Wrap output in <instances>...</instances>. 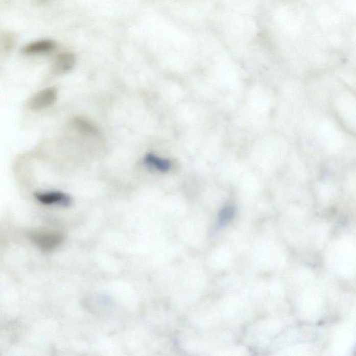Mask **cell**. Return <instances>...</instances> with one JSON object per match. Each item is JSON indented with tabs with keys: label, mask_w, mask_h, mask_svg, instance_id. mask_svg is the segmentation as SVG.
<instances>
[{
	"label": "cell",
	"mask_w": 356,
	"mask_h": 356,
	"mask_svg": "<svg viewBox=\"0 0 356 356\" xmlns=\"http://www.w3.org/2000/svg\"><path fill=\"white\" fill-rule=\"evenodd\" d=\"M31 241L36 247L45 253L53 251L62 244L63 236L57 232L47 231H32L30 233Z\"/></svg>",
	"instance_id": "obj_1"
},
{
	"label": "cell",
	"mask_w": 356,
	"mask_h": 356,
	"mask_svg": "<svg viewBox=\"0 0 356 356\" xmlns=\"http://www.w3.org/2000/svg\"><path fill=\"white\" fill-rule=\"evenodd\" d=\"M57 98V90L50 87L40 90L29 100V108L33 111H40L47 108L55 103Z\"/></svg>",
	"instance_id": "obj_2"
},
{
	"label": "cell",
	"mask_w": 356,
	"mask_h": 356,
	"mask_svg": "<svg viewBox=\"0 0 356 356\" xmlns=\"http://www.w3.org/2000/svg\"><path fill=\"white\" fill-rule=\"evenodd\" d=\"M36 199L45 205H57L68 207L72 204V198L64 192L49 191L35 194Z\"/></svg>",
	"instance_id": "obj_3"
},
{
	"label": "cell",
	"mask_w": 356,
	"mask_h": 356,
	"mask_svg": "<svg viewBox=\"0 0 356 356\" xmlns=\"http://www.w3.org/2000/svg\"><path fill=\"white\" fill-rule=\"evenodd\" d=\"M77 58L71 52H63L56 57L53 65V71L56 74H62L70 71L76 64Z\"/></svg>",
	"instance_id": "obj_4"
},
{
	"label": "cell",
	"mask_w": 356,
	"mask_h": 356,
	"mask_svg": "<svg viewBox=\"0 0 356 356\" xmlns=\"http://www.w3.org/2000/svg\"><path fill=\"white\" fill-rule=\"evenodd\" d=\"M56 43L52 40H40L27 44L22 51L26 55L49 53L55 49Z\"/></svg>",
	"instance_id": "obj_5"
},
{
	"label": "cell",
	"mask_w": 356,
	"mask_h": 356,
	"mask_svg": "<svg viewBox=\"0 0 356 356\" xmlns=\"http://www.w3.org/2000/svg\"><path fill=\"white\" fill-rule=\"evenodd\" d=\"M72 124L75 129L85 135H96L99 131L93 123L80 117L73 118Z\"/></svg>",
	"instance_id": "obj_6"
},
{
	"label": "cell",
	"mask_w": 356,
	"mask_h": 356,
	"mask_svg": "<svg viewBox=\"0 0 356 356\" xmlns=\"http://www.w3.org/2000/svg\"><path fill=\"white\" fill-rule=\"evenodd\" d=\"M144 163L150 168L155 169V170L165 172L168 171L171 168L170 161L167 159L160 158L153 154H148L144 158Z\"/></svg>",
	"instance_id": "obj_7"
},
{
	"label": "cell",
	"mask_w": 356,
	"mask_h": 356,
	"mask_svg": "<svg viewBox=\"0 0 356 356\" xmlns=\"http://www.w3.org/2000/svg\"><path fill=\"white\" fill-rule=\"evenodd\" d=\"M234 215H235V207L233 205H228L223 207L219 213L215 230H218L228 224L234 218Z\"/></svg>",
	"instance_id": "obj_8"
},
{
	"label": "cell",
	"mask_w": 356,
	"mask_h": 356,
	"mask_svg": "<svg viewBox=\"0 0 356 356\" xmlns=\"http://www.w3.org/2000/svg\"><path fill=\"white\" fill-rule=\"evenodd\" d=\"M15 38L10 33H6L1 38V53L7 54L14 45Z\"/></svg>",
	"instance_id": "obj_9"
}]
</instances>
